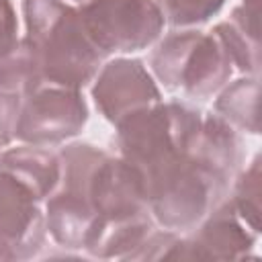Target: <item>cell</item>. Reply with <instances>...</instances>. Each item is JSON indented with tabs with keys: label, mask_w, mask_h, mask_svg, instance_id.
Returning <instances> with one entry per match:
<instances>
[{
	"label": "cell",
	"mask_w": 262,
	"mask_h": 262,
	"mask_svg": "<svg viewBox=\"0 0 262 262\" xmlns=\"http://www.w3.org/2000/svg\"><path fill=\"white\" fill-rule=\"evenodd\" d=\"M18 23L14 8L8 0H0V59L6 57L18 45Z\"/></svg>",
	"instance_id": "cell-19"
},
{
	"label": "cell",
	"mask_w": 262,
	"mask_h": 262,
	"mask_svg": "<svg viewBox=\"0 0 262 262\" xmlns=\"http://www.w3.org/2000/svg\"><path fill=\"white\" fill-rule=\"evenodd\" d=\"M78 12L104 57L147 49L160 39L166 23L156 0H86Z\"/></svg>",
	"instance_id": "cell-5"
},
{
	"label": "cell",
	"mask_w": 262,
	"mask_h": 262,
	"mask_svg": "<svg viewBox=\"0 0 262 262\" xmlns=\"http://www.w3.org/2000/svg\"><path fill=\"white\" fill-rule=\"evenodd\" d=\"M43 84L45 82L33 57V51L27 45V41L20 39L16 49L0 59V90L25 98Z\"/></svg>",
	"instance_id": "cell-16"
},
{
	"label": "cell",
	"mask_w": 262,
	"mask_h": 262,
	"mask_svg": "<svg viewBox=\"0 0 262 262\" xmlns=\"http://www.w3.org/2000/svg\"><path fill=\"white\" fill-rule=\"evenodd\" d=\"M6 145H8V143H6V139H4L2 135H0V156H2V149H4Z\"/></svg>",
	"instance_id": "cell-22"
},
{
	"label": "cell",
	"mask_w": 262,
	"mask_h": 262,
	"mask_svg": "<svg viewBox=\"0 0 262 262\" xmlns=\"http://www.w3.org/2000/svg\"><path fill=\"white\" fill-rule=\"evenodd\" d=\"M229 203L237 217L254 231H260V156L237 176Z\"/></svg>",
	"instance_id": "cell-17"
},
{
	"label": "cell",
	"mask_w": 262,
	"mask_h": 262,
	"mask_svg": "<svg viewBox=\"0 0 262 262\" xmlns=\"http://www.w3.org/2000/svg\"><path fill=\"white\" fill-rule=\"evenodd\" d=\"M100 223V217L94 213L86 196L59 186L47 196L45 227L61 248L86 250Z\"/></svg>",
	"instance_id": "cell-11"
},
{
	"label": "cell",
	"mask_w": 262,
	"mask_h": 262,
	"mask_svg": "<svg viewBox=\"0 0 262 262\" xmlns=\"http://www.w3.org/2000/svg\"><path fill=\"white\" fill-rule=\"evenodd\" d=\"M256 233L237 217L229 199L217 205L188 237H180L174 260H244Z\"/></svg>",
	"instance_id": "cell-10"
},
{
	"label": "cell",
	"mask_w": 262,
	"mask_h": 262,
	"mask_svg": "<svg viewBox=\"0 0 262 262\" xmlns=\"http://www.w3.org/2000/svg\"><path fill=\"white\" fill-rule=\"evenodd\" d=\"M162 16L168 25L180 29H192L207 23L221 10L225 0H156Z\"/></svg>",
	"instance_id": "cell-18"
},
{
	"label": "cell",
	"mask_w": 262,
	"mask_h": 262,
	"mask_svg": "<svg viewBox=\"0 0 262 262\" xmlns=\"http://www.w3.org/2000/svg\"><path fill=\"white\" fill-rule=\"evenodd\" d=\"M258 94L260 82L258 76L239 78L233 84H225L215 98V113L225 119L231 127L256 135L258 125Z\"/></svg>",
	"instance_id": "cell-15"
},
{
	"label": "cell",
	"mask_w": 262,
	"mask_h": 262,
	"mask_svg": "<svg viewBox=\"0 0 262 262\" xmlns=\"http://www.w3.org/2000/svg\"><path fill=\"white\" fill-rule=\"evenodd\" d=\"M88 121L80 90L43 84L23 98L14 137L29 145H57L76 137Z\"/></svg>",
	"instance_id": "cell-6"
},
{
	"label": "cell",
	"mask_w": 262,
	"mask_h": 262,
	"mask_svg": "<svg viewBox=\"0 0 262 262\" xmlns=\"http://www.w3.org/2000/svg\"><path fill=\"white\" fill-rule=\"evenodd\" d=\"M92 98L108 123H119L133 111L162 100L160 88L139 59L119 57L100 68L94 78Z\"/></svg>",
	"instance_id": "cell-9"
},
{
	"label": "cell",
	"mask_w": 262,
	"mask_h": 262,
	"mask_svg": "<svg viewBox=\"0 0 262 262\" xmlns=\"http://www.w3.org/2000/svg\"><path fill=\"white\" fill-rule=\"evenodd\" d=\"M192 154L219 176L231 182L242 164V141L235 127H231L217 113H209L203 117Z\"/></svg>",
	"instance_id": "cell-14"
},
{
	"label": "cell",
	"mask_w": 262,
	"mask_h": 262,
	"mask_svg": "<svg viewBox=\"0 0 262 262\" xmlns=\"http://www.w3.org/2000/svg\"><path fill=\"white\" fill-rule=\"evenodd\" d=\"M76 2H80V4H82V2H86V0H76Z\"/></svg>",
	"instance_id": "cell-23"
},
{
	"label": "cell",
	"mask_w": 262,
	"mask_h": 262,
	"mask_svg": "<svg viewBox=\"0 0 262 262\" xmlns=\"http://www.w3.org/2000/svg\"><path fill=\"white\" fill-rule=\"evenodd\" d=\"M201 123L203 115L188 104L160 100L115 123V145L119 156L145 176L162 164L192 151Z\"/></svg>",
	"instance_id": "cell-3"
},
{
	"label": "cell",
	"mask_w": 262,
	"mask_h": 262,
	"mask_svg": "<svg viewBox=\"0 0 262 262\" xmlns=\"http://www.w3.org/2000/svg\"><path fill=\"white\" fill-rule=\"evenodd\" d=\"M151 219L170 231L194 229L227 199L229 180L203 164L192 151L182 154L143 176Z\"/></svg>",
	"instance_id": "cell-2"
},
{
	"label": "cell",
	"mask_w": 262,
	"mask_h": 262,
	"mask_svg": "<svg viewBox=\"0 0 262 262\" xmlns=\"http://www.w3.org/2000/svg\"><path fill=\"white\" fill-rule=\"evenodd\" d=\"M223 45L231 66L248 76L260 72V8L235 6L231 16L211 31Z\"/></svg>",
	"instance_id": "cell-12"
},
{
	"label": "cell",
	"mask_w": 262,
	"mask_h": 262,
	"mask_svg": "<svg viewBox=\"0 0 262 262\" xmlns=\"http://www.w3.org/2000/svg\"><path fill=\"white\" fill-rule=\"evenodd\" d=\"M246 6H254V8H260V0H244Z\"/></svg>",
	"instance_id": "cell-21"
},
{
	"label": "cell",
	"mask_w": 262,
	"mask_h": 262,
	"mask_svg": "<svg viewBox=\"0 0 262 262\" xmlns=\"http://www.w3.org/2000/svg\"><path fill=\"white\" fill-rule=\"evenodd\" d=\"M41 201L14 176L0 170V260H27L45 244Z\"/></svg>",
	"instance_id": "cell-8"
},
{
	"label": "cell",
	"mask_w": 262,
	"mask_h": 262,
	"mask_svg": "<svg viewBox=\"0 0 262 262\" xmlns=\"http://www.w3.org/2000/svg\"><path fill=\"white\" fill-rule=\"evenodd\" d=\"M158 82L170 92L207 100L217 94L233 72L231 61L213 33L182 29L164 37L149 57Z\"/></svg>",
	"instance_id": "cell-4"
},
{
	"label": "cell",
	"mask_w": 262,
	"mask_h": 262,
	"mask_svg": "<svg viewBox=\"0 0 262 262\" xmlns=\"http://www.w3.org/2000/svg\"><path fill=\"white\" fill-rule=\"evenodd\" d=\"M20 104H23V96L0 90V135L6 139V143L14 139V127Z\"/></svg>",
	"instance_id": "cell-20"
},
{
	"label": "cell",
	"mask_w": 262,
	"mask_h": 262,
	"mask_svg": "<svg viewBox=\"0 0 262 262\" xmlns=\"http://www.w3.org/2000/svg\"><path fill=\"white\" fill-rule=\"evenodd\" d=\"M84 196L102 223H119L149 215L143 176L121 156L113 158L102 154L86 178Z\"/></svg>",
	"instance_id": "cell-7"
},
{
	"label": "cell",
	"mask_w": 262,
	"mask_h": 262,
	"mask_svg": "<svg viewBox=\"0 0 262 262\" xmlns=\"http://www.w3.org/2000/svg\"><path fill=\"white\" fill-rule=\"evenodd\" d=\"M0 170L14 176L25 184L37 201H45L57 186L61 178L59 154L45 149L43 145H20L2 151Z\"/></svg>",
	"instance_id": "cell-13"
},
{
	"label": "cell",
	"mask_w": 262,
	"mask_h": 262,
	"mask_svg": "<svg viewBox=\"0 0 262 262\" xmlns=\"http://www.w3.org/2000/svg\"><path fill=\"white\" fill-rule=\"evenodd\" d=\"M25 41L45 84L80 90L102 68V53L90 41L78 8L63 0H23Z\"/></svg>",
	"instance_id": "cell-1"
}]
</instances>
